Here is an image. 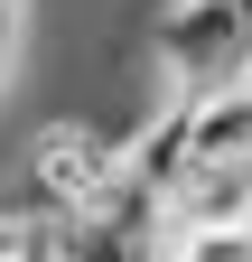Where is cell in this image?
Masks as SVG:
<instances>
[{
	"label": "cell",
	"instance_id": "6da1fadb",
	"mask_svg": "<svg viewBox=\"0 0 252 262\" xmlns=\"http://www.w3.org/2000/svg\"><path fill=\"white\" fill-rule=\"evenodd\" d=\"M121 178V131H93V122H47L38 141H28V196L56 215H84L103 206Z\"/></svg>",
	"mask_w": 252,
	"mask_h": 262
},
{
	"label": "cell",
	"instance_id": "7a4b0ae2",
	"mask_svg": "<svg viewBox=\"0 0 252 262\" xmlns=\"http://www.w3.org/2000/svg\"><path fill=\"white\" fill-rule=\"evenodd\" d=\"M121 178L149 187L159 206L178 196V178H187V94H168V113H149L131 141H121Z\"/></svg>",
	"mask_w": 252,
	"mask_h": 262
},
{
	"label": "cell",
	"instance_id": "3957f363",
	"mask_svg": "<svg viewBox=\"0 0 252 262\" xmlns=\"http://www.w3.org/2000/svg\"><path fill=\"white\" fill-rule=\"evenodd\" d=\"M168 262H252V225H178Z\"/></svg>",
	"mask_w": 252,
	"mask_h": 262
},
{
	"label": "cell",
	"instance_id": "277c9868",
	"mask_svg": "<svg viewBox=\"0 0 252 262\" xmlns=\"http://www.w3.org/2000/svg\"><path fill=\"white\" fill-rule=\"evenodd\" d=\"M0 75H10V10H0Z\"/></svg>",
	"mask_w": 252,
	"mask_h": 262
},
{
	"label": "cell",
	"instance_id": "5b68a950",
	"mask_svg": "<svg viewBox=\"0 0 252 262\" xmlns=\"http://www.w3.org/2000/svg\"><path fill=\"white\" fill-rule=\"evenodd\" d=\"M10 225H19V215H0V253H10Z\"/></svg>",
	"mask_w": 252,
	"mask_h": 262
},
{
	"label": "cell",
	"instance_id": "8992f818",
	"mask_svg": "<svg viewBox=\"0 0 252 262\" xmlns=\"http://www.w3.org/2000/svg\"><path fill=\"white\" fill-rule=\"evenodd\" d=\"M243 225H252V196H243Z\"/></svg>",
	"mask_w": 252,
	"mask_h": 262
},
{
	"label": "cell",
	"instance_id": "52a82bcc",
	"mask_svg": "<svg viewBox=\"0 0 252 262\" xmlns=\"http://www.w3.org/2000/svg\"><path fill=\"white\" fill-rule=\"evenodd\" d=\"M0 262H10V253H0Z\"/></svg>",
	"mask_w": 252,
	"mask_h": 262
}]
</instances>
